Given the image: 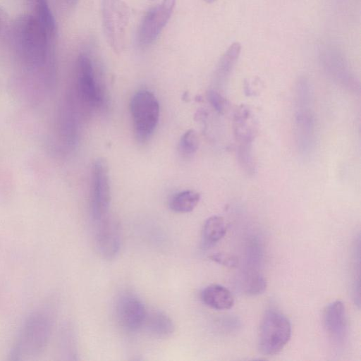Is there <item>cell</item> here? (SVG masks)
Returning a JSON list of instances; mask_svg holds the SVG:
<instances>
[{
  "instance_id": "cell-4",
  "label": "cell",
  "mask_w": 361,
  "mask_h": 361,
  "mask_svg": "<svg viewBox=\"0 0 361 361\" xmlns=\"http://www.w3.org/2000/svg\"><path fill=\"white\" fill-rule=\"evenodd\" d=\"M291 325L288 319L276 310L266 312L260 326L259 349L265 355L279 353L289 341Z\"/></svg>"
},
{
  "instance_id": "cell-12",
  "label": "cell",
  "mask_w": 361,
  "mask_h": 361,
  "mask_svg": "<svg viewBox=\"0 0 361 361\" xmlns=\"http://www.w3.org/2000/svg\"><path fill=\"white\" fill-rule=\"evenodd\" d=\"M324 324L326 331L337 345L344 344L347 336V319L345 307L341 301L336 300L329 305L324 310Z\"/></svg>"
},
{
  "instance_id": "cell-20",
  "label": "cell",
  "mask_w": 361,
  "mask_h": 361,
  "mask_svg": "<svg viewBox=\"0 0 361 361\" xmlns=\"http://www.w3.org/2000/svg\"><path fill=\"white\" fill-rule=\"evenodd\" d=\"M207 99L213 108L219 113H222L225 108V100L216 91L212 90L207 92Z\"/></svg>"
},
{
  "instance_id": "cell-10",
  "label": "cell",
  "mask_w": 361,
  "mask_h": 361,
  "mask_svg": "<svg viewBox=\"0 0 361 361\" xmlns=\"http://www.w3.org/2000/svg\"><path fill=\"white\" fill-rule=\"evenodd\" d=\"M116 314L124 330L134 332L144 325L147 313L143 302L137 296L127 293L118 298Z\"/></svg>"
},
{
  "instance_id": "cell-21",
  "label": "cell",
  "mask_w": 361,
  "mask_h": 361,
  "mask_svg": "<svg viewBox=\"0 0 361 361\" xmlns=\"http://www.w3.org/2000/svg\"><path fill=\"white\" fill-rule=\"evenodd\" d=\"M212 258L219 264L231 267H235L238 262L234 257L226 254H216Z\"/></svg>"
},
{
  "instance_id": "cell-15",
  "label": "cell",
  "mask_w": 361,
  "mask_h": 361,
  "mask_svg": "<svg viewBox=\"0 0 361 361\" xmlns=\"http://www.w3.org/2000/svg\"><path fill=\"white\" fill-rule=\"evenodd\" d=\"M154 336L165 338L170 336L175 330L172 319L162 312H153L147 314L144 325Z\"/></svg>"
},
{
  "instance_id": "cell-22",
  "label": "cell",
  "mask_w": 361,
  "mask_h": 361,
  "mask_svg": "<svg viewBox=\"0 0 361 361\" xmlns=\"http://www.w3.org/2000/svg\"><path fill=\"white\" fill-rule=\"evenodd\" d=\"M10 19L6 11L0 7V33L4 32L9 27Z\"/></svg>"
},
{
  "instance_id": "cell-1",
  "label": "cell",
  "mask_w": 361,
  "mask_h": 361,
  "mask_svg": "<svg viewBox=\"0 0 361 361\" xmlns=\"http://www.w3.org/2000/svg\"><path fill=\"white\" fill-rule=\"evenodd\" d=\"M12 38L18 57L32 73H40L50 88L54 81L49 38L35 16H20L13 24Z\"/></svg>"
},
{
  "instance_id": "cell-6",
  "label": "cell",
  "mask_w": 361,
  "mask_h": 361,
  "mask_svg": "<svg viewBox=\"0 0 361 361\" xmlns=\"http://www.w3.org/2000/svg\"><path fill=\"white\" fill-rule=\"evenodd\" d=\"M111 202L109 168L106 161H94L91 172L90 209L96 222L106 216Z\"/></svg>"
},
{
  "instance_id": "cell-14",
  "label": "cell",
  "mask_w": 361,
  "mask_h": 361,
  "mask_svg": "<svg viewBox=\"0 0 361 361\" xmlns=\"http://www.w3.org/2000/svg\"><path fill=\"white\" fill-rule=\"evenodd\" d=\"M241 45L239 42H233L221 56L214 73V82L223 85L229 78L231 72L239 58Z\"/></svg>"
},
{
  "instance_id": "cell-24",
  "label": "cell",
  "mask_w": 361,
  "mask_h": 361,
  "mask_svg": "<svg viewBox=\"0 0 361 361\" xmlns=\"http://www.w3.org/2000/svg\"><path fill=\"white\" fill-rule=\"evenodd\" d=\"M204 1L208 4H212V3L214 2L216 0H204Z\"/></svg>"
},
{
  "instance_id": "cell-19",
  "label": "cell",
  "mask_w": 361,
  "mask_h": 361,
  "mask_svg": "<svg viewBox=\"0 0 361 361\" xmlns=\"http://www.w3.org/2000/svg\"><path fill=\"white\" fill-rule=\"evenodd\" d=\"M199 147V139L194 130H187L181 137L179 143V149L185 155L194 154Z\"/></svg>"
},
{
  "instance_id": "cell-16",
  "label": "cell",
  "mask_w": 361,
  "mask_h": 361,
  "mask_svg": "<svg viewBox=\"0 0 361 361\" xmlns=\"http://www.w3.org/2000/svg\"><path fill=\"white\" fill-rule=\"evenodd\" d=\"M226 226L224 219L220 216L208 218L203 226L202 243L206 247L220 240L226 234Z\"/></svg>"
},
{
  "instance_id": "cell-2",
  "label": "cell",
  "mask_w": 361,
  "mask_h": 361,
  "mask_svg": "<svg viewBox=\"0 0 361 361\" xmlns=\"http://www.w3.org/2000/svg\"><path fill=\"white\" fill-rule=\"evenodd\" d=\"M294 126L298 152L304 157L309 156L315 145L316 126L313 90L305 77L299 78L295 85Z\"/></svg>"
},
{
  "instance_id": "cell-13",
  "label": "cell",
  "mask_w": 361,
  "mask_h": 361,
  "mask_svg": "<svg viewBox=\"0 0 361 361\" xmlns=\"http://www.w3.org/2000/svg\"><path fill=\"white\" fill-rule=\"evenodd\" d=\"M201 298L206 305L219 310H228L234 304V298L230 290L217 284L207 286L202 291Z\"/></svg>"
},
{
  "instance_id": "cell-11",
  "label": "cell",
  "mask_w": 361,
  "mask_h": 361,
  "mask_svg": "<svg viewBox=\"0 0 361 361\" xmlns=\"http://www.w3.org/2000/svg\"><path fill=\"white\" fill-rule=\"evenodd\" d=\"M97 223L95 236L97 249L104 258L113 259L118 253L121 247L118 226L106 216Z\"/></svg>"
},
{
  "instance_id": "cell-7",
  "label": "cell",
  "mask_w": 361,
  "mask_h": 361,
  "mask_svg": "<svg viewBox=\"0 0 361 361\" xmlns=\"http://www.w3.org/2000/svg\"><path fill=\"white\" fill-rule=\"evenodd\" d=\"M76 97L89 108L102 105L103 93L96 80L92 59L86 54L79 56L76 70Z\"/></svg>"
},
{
  "instance_id": "cell-25",
  "label": "cell",
  "mask_w": 361,
  "mask_h": 361,
  "mask_svg": "<svg viewBox=\"0 0 361 361\" xmlns=\"http://www.w3.org/2000/svg\"><path fill=\"white\" fill-rule=\"evenodd\" d=\"M151 1H152V0H151Z\"/></svg>"
},
{
  "instance_id": "cell-9",
  "label": "cell",
  "mask_w": 361,
  "mask_h": 361,
  "mask_svg": "<svg viewBox=\"0 0 361 361\" xmlns=\"http://www.w3.org/2000/svg\"><path fill=\"white\" fill-rule=\"evenodd\" d=\"M50 331L49 318L39 314L27 323L14 350L15 356L35 355L46 344Z\"/></svg>"
},
{
  "instance_id": "cell-3",
  "label": "cell",
  "mask_w": 361,
  "mask_h": 361,
  "mask_svg": "<svg viewBox=\"0 0 361 361\" xmlns=\"http://www.w3.org/2000/svg\"><path fill=\"white\" fill-rule=\"evenodd\" d=\"M134 134L140 142L153 134L159 118V104L155 95L145 90L133 96L130 104Z\"/></svg>"
},
{
  "instance_id": "cell-17",
  "label": "cell",
  "mask_w": 361,
  "mask_h": 361,
  "mask_svg": "<svg viewBox=\"0 0 361 361\" xmlns=\"http://www.w3.org/2000/svg\"><path fill=\"white\" fill-rule=\"evenodd\" d=\"M200 200V195L191 190L175 194L170 200L169 207L178 213H187L192 211Z\"/></svg>"
},
{
  "instance_id": "cell-18",
  "label": "cell",
  "mask_w": 361,
  "mask_h": 361,
  "mask_svg": "<svg viewBox=\"0 0 361 361\" xmlns=\"http://www.w3.org/2000/svg\"><path fill=\"white\" fill-rule=\"evenodd\" d=\"M35 17L47 32L50 39L56 33V23L47 0H35Z\"/></svg>"
},
{
  "instance_id": "cell-5",
  "label": "cell",
  "mask_w": 361,
  "mask_h": 361,
  "mask_svg": "<svg viewBox=\"0 0 361 361\" xmlns=\"http://www.w3.org/2000/svg\"><path fill=\"white\" fill-rule=\"evenodd\" d=\"M102 23L109 44L116 53L125 48L129 10L123 0H102Z\"/></svg>"
},
{
  "instance_id": "cell-23",
  "label": "cell",
  "mask_w": 361,
  "mask_h": 361,
  "mask_svg": "<svg viewBox=\"0 0 361 361\" xmlns=\"http://www.w3.org/2000/svg\"><path fill=\"white\" fill-rule=\"evenodd\" d=\"M64 1L68 6H74L77 2V0H64Z\"/></svg>"
},
{
  "instance_id": "cell-8",
  "label": "cell",
  "mask_w": 361,
  "mask_h": 361,
  "mask_svg": "<svg viewBox=\"0 0 361 361\" xmlns=\"http://www.w3.org/2000/svg\"><path fill=\"white\" fill-rule=\"evenodd\" d=\"M176 1V0H163L147 11L137 28V44L147 47L157 39L171 18Z\"/></svg>"
}]
</instances>
